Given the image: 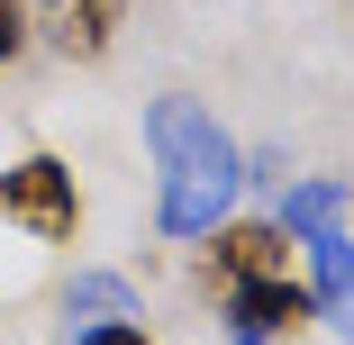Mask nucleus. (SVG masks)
<instances>
[{
    "label": "nucleus",
    "instance_id": "1",
    "mask_svg": "<svg viewBox=\"0 0 354 345\" xmlns=\"http://www.w3.org/2000/svg\"><path fill=\"white\" fill-rule=\"evenodd\" d=\"M146 155H155V236L200 245L209 227L236 218L245 155H236V136L218 127V109H209V100L155 91V100H146Z\"/></svg>",
    "mask_w": 354,
    "mask_h": 345
},
{
    "label": "nucleus",
    "instance_id": "6",
    "mask_svg": "<svg viewBox=\"0 0 354 345\" xmlns=\"http://www.w3.org/2000/svg\"><path fill=\"white\" fill-rule=\"evenodd\" d=\"M109 318H146L127 272H73L64 282V327H109Z\"/></svg>",
    "mask_w": 354,
    "mask_h": 345
},
{
    "label": "nucleus",
    "instance_id": "7",
    "mask_svg": "<svg viewBox=\"0 0 354 345\" xmlns=\"http://www.w3.org/2000/svg\"><path fill=\"white\" fill-rule=\"evenodd\" d=\"M19 55H28V10H19V0H0V73H10Z\"/></svg>",
    "mask_w": 354,
    "mask_h": 345
},
{
    "label": "nucleus",
    "instance_id": "8",
    "mask_svg": "<svg viewBox=\"0 0 354 345\" xmlns=\"http://www.w3.org/2000/svg\"><path fill=\"white\" fill-rule=\"evenodd\" d=\"M73 345H155L136 318H109V327H73Z\"/></svg>",
    "mask_w": 354,
    "mask_h": 345
},
{
    "label": "nucleus",
    "instance_id": "2",
    "mask_svg": "<svg viewBox=\"0 0 354 345\" xmlns=\"http://www.w3.org/2000/svg\"><path fill=\"white\" fill-rule=\"evenodd\" d=\"M200 282L218 291L227 309V345H281L300 336L318 309H309V282H300V254L272 218H227L200 236Z\"/></svg>",
    "mask_w": 354,
    "mask_h": 345
},
{
    "label": "nucleus",
    "instance_id": "3",
    "mask_svg": "<svg viewBox=\"0 0 354 345\" xmlns=\"http://www.w3.org/2000/svg\"><path fill=\"white\" fill-rule=\"evenodd\" d=\"M272 227L291 236V254H309V309H318V327H345V309H354V291H345V182L336 173H309V182H291L281 191V209H272Z\"/></svg>",
    "mask_w": 354,
    "mask_h": 345
},
{
    "label": "nucleus",
    "instance_id": "4",
    "mask_svg": "<svg viewBox=\"0 0 354 345\" xmlns=\"http://www.w3.org/2000/svg\"><path fill=\"white\" fill-rule=\"evenodd\" d=\"M0 227H19L37 245H82V182L64 155H19L0 173Z\"/></svg>",
    "mask_w": 354,
    "mask_h": 345
},
{
    "label": "nucleus",
    "instance_id": "5",
    "mask_svg": "<svg viewBox=\"0 0 354 345\" xmlns=\"http://www.w3.org/2000/svg\"><path fill=\"white\" fill-rule=\"evenodd\" d=\"M19 10H28V37L64 64H109L127 28V0H19Z\"/></svg>",
    "mask_w": 354,
    "mask_h": 345
}]
</instances>
